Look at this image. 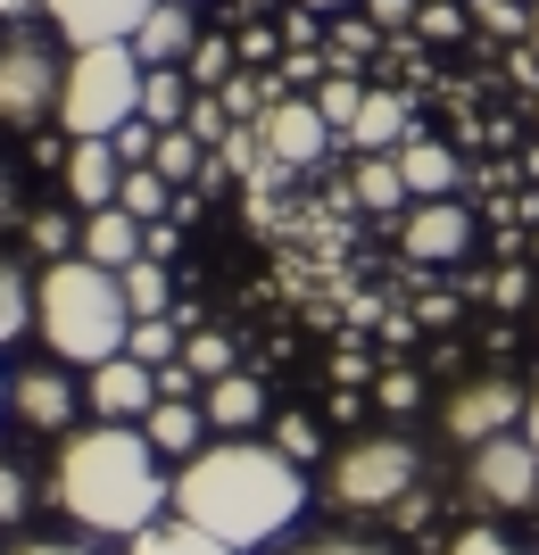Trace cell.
<instances>
[{
	"instance_id": "cell-1",
	"label": "cell",
	"mask_w": 539,
	"mask_h": 555,
	"mask_svg": "<svg viewBox=\"0 0 539 555\" xmlns=\"http://www.w3.org/2000/svg\"><path fill=\"white\" fill-rule=\"evenodd\" d=\"M175 514L216 531L224 547H274L291 522L307 514V464H291L274 440L249 431H216L200 456H183L175 473Z\"/></svg>"
},
{
	"instance_id": "cell-2",
	"label": "cell",
	"mask_w": 539,
	"mask_h": 555,
	"mask_svg": "<svg viewBox=\"0 0 539 555\" xmlns=\"http://www.w3.org/2000/svg\"><path fill=\"white\" fill-rule=\"evenodd\" d=\"M50 506L92 539H133L175 506V481L158 473V448L141 423H92V431H67L50 456Z\"/></svg>"
},
{
	"instance_id": "cell-3",
	"label": "cell",
	"mask_w": 539,
	"mask_h": 555,
	"mask_svg": "<svg viewBox=\"0 0 539 555\" xmlns=\"http://www.w3.org/2000/svg\"><path fill=\"white\" fill-rule=\"evenodd\" d=\"M42 348L59 365L92 373L108 357L133 348V299H125L117 266H92V257H50L42 266Z\"/></svg>"
},
{
	"instance_id": "cell-4",
	"label": "cell",
	"mask_w": 539,
	"mask_h": 555,
	"mask_svg": "<svg viewBox=\"0 0 539 555\" xmlns=\"http://www.w3.org/2000/svg\"><path fill=\"white\" fill-rule=\"evenodd\" d=\"M141 50L133 42H84L67 59V100H59V133L84 141V133H117L141 116Z\"/></svg>"
},
{
	"instance_id": "cell-5",
	"label": "cell",
	"mask_w": 539,
	"mask_h": 555,
	"mask_svg": "<svg viewBox=\"0 0 539 555\" xmlns=\"http://www.w3.org/2000/svg\"><path fill=\"white\" fill-rule=\"evenodd\" d=\"M415 481H423V456L399 431H365V440L324 456V498L341 514H399L415 506Z\"/></svg>"
},
{
	"instance_id": "cell-6",
	"label": "cell",
	"mask_w": 539,
	"mask_h": 555,
	"mask_svg": "<svg viewBox=\"0 0 539 555\" xmlns=\"http://www.w3.org/2000/svg\"><path fill=\"white\" fill-rule=\"evenodd\" d=\"M67 59L75 50L59 42V34H34V25H9V34H0V125H9V133H50V125H59Z\"/></svg>"
},
{
	"instance_id": "cell-7",
	"label": "cell",
	"mask_w": 539,
	"mask_h": 555,
	"mask_svg": "<svg viewBox=\"0 0 539 555\" xmlns=\"http://www.w3.org/2000/svg\"><path fill=\"white\" fill-rule=\"evenodd\" d=\"M465 489H473V506L531 514L539 506V448H531V431H498V440L465 448Z\"/></svg>"
},
{
	"instance_id": "cell-8",
	"label": "cell",
	"mask_w": 539,
	"mask_h": 555,
	"mask_svg": "<svg viewBox=\"0 0 539 555\" xmlns=\"http://www.w3.org/2000/svg\"><path fill=\"white\" fill-rule=\"evenodd\" d=\"M523 415H531V390H523V382H506V373H473L465 390H448L440 431L457 448H482V440H498V431H523Z\"/></svg>"
},
{
	"instance_id": "cell-9",
	"label": "cell",
	"mask_w": 539,
	"mask_h": 555,
	"mask_svg": "<svg viewBox=\"0 0 539 555\" xmlns=\"http://www.w3.org/2000/svg\"><path fill=\"white\" fill-rule=\"evenodd\" d=\"M9 406H17L25 431L67 440V431H75V406H92V398L67 382V365H17V373H9Z\"/></svg>"
},
{
	"instance_id": "cell-10",
	"label": "cell",
	"mask_w": 539,
	"mask_h": 555,
	"mask_svg": "<svg viewBox=\"0 0 539 555\" xmlns=\"http://www.w3.org/2000/svg\"><path fill=\"white\" fill-rule=\"evenodd\" d=\"M59 191H67V208H75V216L117 208V191H125V150H117L108 133L67 141V158H59Z\"/></svg>"
},
{
	"instance_id": "cell-11",
	"label": "cell",
	"mask_w": 539,
	"mask_h": 555,
	"mask_svg": "<svg viewBox=\"0 0 539 555\" xmlns=\"http://www.w3.org/2000/svg\"><path fill=\"white\" fill-rule=\"evenodd\" d=\"M150 9H158V0H42L50 34H59L67 50H84V42H133L141 25H150Z\"/></svg>"
},
{
	"instance_id": "cell-12",
	"label": "cell",
	"mask_w": 539,
	"mask_h": 555,
	"mask_svg": "<svg viewBox=\"0 0 539 555\" xmlns=\"http://www.w3.org/2000/svg\"><path fill=\"white\" fill-rule=\"evenodd\" d=\"M399 249L415 257V266H457V257L473 249V208L465 199H423V208H407Z\"/></svg>"
},
{
	"instance_id": "cell-13",
	"label": "cell",
	"mask_w": 539,
	"mask_h": 555,
	"mask_svg": "<svg viewBox=\"0 0 539 555\" xmlns=\"http://www.w3.org/2000/svg\"><path fill=\"white\" fill-rule=\"evenodd\" d=\"M84 398H92L100 423H141L150 406H158V373H150L133 348H125V357H108V365L84 373Z\"/></svg>"
},
{
	"instance_id": "cell-14",
	"label": "cell",
	"mask_w": 539,
	"mask_h": 555,
	"mask_svg": "<svg viewBox=\"0 0 539 555\" xmlns=\"http://www.w3.org/2000/svg\"><path fill=\"white\" fill-rule=\"evenodd\" d=\"M258 125H266V158H274V166H316L332 150V125H324L316 100H274Z\"/></svg>"
},
{
	"instance_id": "cell-15",
	"label": "cell",
	"mask_w": 539,
	"mask_h": 555,
	"mask_svg": "<svg viewBox=\"0 0 539 555\" xmlns=\"http://www.w3.org/2000/svg\"><path fill=\"white\" fill-rule=\"evenodd\" d=\"M75 257H92V266H117V274H125L133 257H150V224H141L125 199H117V208H92V216H84V249H75Z\"/></svg>"
},
{
	"instance_id": "cell-16",
	"label": "cell",
	"mask_w": 539,
	"mask_h": 555,
	"mask_svg": "<svg viewBox=\"0 0 539 555\" xmlns=\"http://www.w3.org/2000/svg\"><path fill=\"white\" fill-rule=\"evenodd\" d=\"M141 67H191V50H200V17H191V0H158L150 25L133 34Z\"/></svg>"
},
{
	"instance_id": "cell-17",
	"label": "cell",
	"mask_w": 539,
	"mask_h": 555,
	"mask_svg": "<svg viewBox=\"0 0 539 555\" xmlns=\"http://www.w3.org/2000/svg\"><path fill=\"white\" fill-rule=\"evenodd\" d=\"M141 431H150V448H158V456H200L216 423H208V406H200V398H158V406L141 415Z\"/></svg>"
},
{
	"instance_id": "cell-18",
	"label": "cell",
	"mask_w": 539,
	"mask_h": 555,
	"mask_svg": "<svg viewBox=\"0 0 539 555\" xmlns=\"http://www.w3.org/2000/svg\"><path fill=\"white\" fill-rule=\"evenodd\" d=\"M200 406H208L216 431H258V423H266V382L233 365L224 382H208V398H200Z\"/></svg>"
},
{
	"instance_id": "cell-19",
	"label": "cell",
	"mask_w": 539,
	"mask_h": 555,
	"mask_svg": "<svg viewBox=\"0 0 539 555\" xmlns=\"http://www.w3.org/2000/svg\"><path fill=\"white\" fill-rule=\"evenodd\" d=\"M34 324H42V274H25V257L0 249V348L25 340Z\"/></svg>"
},
{
	"instance_id": "cell-20",
	"label": "cell",
	"mask_w": 539,
	"mask_h": 555,
	"mask_svg": "<svg viewBox=\"0 0 539 555\" xmlns=\"http://www.w3.org/2000/svg\"><path fill=\"white\" fill-rule=\"evenodd\" d=\"M191 108H200V83H191V67H150L141 75V116L150 125H191Z\"/></svg>"
},
{
	"instance_id": "cell-21",
	"label": "cell",
	"mask_w": 539,
	"mask_h": 555,
	"mask_svg": "<svg viewBox=\"0 0 539 555\" xmlns=\"http://www.w3.org/2000/svg\"><path fill=\"white\" fill-rule=\"evenodd\" d=\"M125 555H241V547H224L216 531H200L183 514H166V522H150V531L125 539Z\"/></svg>"
},
{
	"instance_id": "cell-22",
	"label": "cell",
	"mask_w": 539,
	"mask_h": 555,
	"mask_svg": "<svg viewBox=\"0 0 539 555\" xmlns=\"http://www.w3.org/2000/svg\"><path fill=\"white\" fill-rule=\"evenodd\" d=\"M349 191H357V208H365V216H390V208L407 199L399 150H365V158H357V175H349Z\"/></svg>"
},
{
	"instance_id": "cell-23",
	"label": "cell",
	"mask_w": 539,
	"mask_h": 555,
	"mask_svg": "<svg viewBox=\"0 0 539 555\" xmlns=\"http://www.w3.org/2000/svg\"><path fill=\"white\" fill-rule=\"evenodd\" d=\"M349 141H357V150H407V141H415V133H407V100L399 92H365Z\"/></svg>"
},
{
	"instance_id": "cell-24",
	"label": "cell",
	"mask_w": 539,
	"mask_h": 555,
	"mask_svg": "<svg viewBox=\"0 0 539 555\" xmlns=\"http://www.w3.org/2000/svg\"><path fill=\"white\" fill-rule=\"evenodd\" d=\"M399 175H407V191H423V199H448V191H457V150H440V141H407Z\"/></svg>"
},
{
	"instance_id": "cell-25",
	"label": "cell",
	"mask_w": 539,
	"mask_h": 555,
	"mask_svg": "<svg viewBox=\"0 0 539 555\" xmlns=\"http://www.w3.org/2000/svg\"><path fill=\"white\" fill-rule=\"evenodd\" d=\"M200 158H208V133H200V125H166L158 150H150V166H158L166 183H191V175H200Z\"/></svg>"
},
{
	"instance_id": "cell-26",
	"label": "cell",
	"mask_w": 539,
	"mask_h": 555,
	"mask_svg": "<svg viewBox=\"0 0 539 555\" xmlns=\"http://www.w3.org/2000/svg\"><path fill=\"white\" fill-rule=\"evenodd\" d=\"M125 299H133V324H141V315H175L166 257H133V266H125Z\"/></svg>"
},
{
	"instance_id": "cell-27",
	"label": "cell",
	"mask_w": 539,
	"mask_h": 555,
	"mask_svg": "<svg viewBox=\"0 0 539 555\" xmlns=\"http://www.w3.org/2000/svg\"><path fill=\"white\" fill-rule=\"evenodd\" d=\"M117 199L141 216V224H166V208H175V183H166L158 166H125V191H117Z\"/></svg>"
},
{
	"instance_id": "cell-28",
	"label": "cell",
	"mask_w": 539,
	"mask_h": 555,
	"mask_svg": "<svg viewBox=\"0 0 539 555\" xmlns=\"http://www.w3.org/2000/svg\"><path fill=\"white\" fill-rule=\"evenodd\" d=\"M25 249L34 257H75L84 249V224H75L67 208H42V216H25Z\"/></svg>"
},
{
	"instance_id": "cell-29",
	"label": "cell",
	"mask_w": 539,
	"mask_h": 555,
	"mask_svg": "<svg viewBox=\"0 0 539 555\" xmlns=\"http://www.w3.org/2000/svg\"><path fill=\"white\" fill-rule=\"evenodd\" d=\"M175 324H183V315H141V324H133V357H141L150 373L183 357V332H175Z\"/></svg>"
},
{
	"instance_id": "cell-30",
	"label": "cell",
	"mask_w": 539,
	"mask_h": 555,
	"mask_svg": "<svg viewBox=\"0 0 539 555\" xmlns=\"http://www.w3.org/2000/svg\"><path fill=\"white\" fill-rule=\"evenodd\" d=\"M183 365L200 373V382H224V373H233V340H224V332H183Z\"/></svg>"
},
{
	"instance_id": "cell-31",
	"label": "cell",
	"mask_w": 539,
	"mask_h": 555,
	"mask_svg": "<svg viewBox=\"0 0 539 555\" xmlns=\"http://www.w3.org/2000/svg\"><path fill=\"white\" fill-rule=\"evenodd\" d=\"M233 59H241V50L224 42V34H200V50H191V83L224 92V83H233Z\"/></svg>"
},
{
	"instance_id": "cell-32",
	"label": "cell",
	"mask_w": 539,
	"mask_h": 555,
	"mask_svg": "<svg viewBox=\"0 0 539 555\" xmlns=\"http://www.w3.org/2000/svg\"><path fill=\"white\" fill-rule=\"evenodd\" d=\"M274 448L291 464H324V431H316L307 415H274Z\"/></svg>"
},
{
	"instance_id": "cell-33",
	"label": "cell",
	"mask_w": 539,
	"mask_h": 555,
	"mask_svg": "<svg viewBox=\"0 0 539 555\" xmlns=\"http://www.w3.org/2000/svg\"><path fill=\"white\" fill-rule=\"evenodd\" d=\"M316 108H324V125H332V133H349V125H357V108H365V92H357V75H332L324 92H316Z\"/></svg>"
},
{
	"instance_id": "cell-34",
	"label": "cell",
	"mask_w": 539,
	"mask_h": 555,
	"mask_svg": "<svg viewBox=\"0 0 539 555\" xmlns=\"http://www.w3.org/2000/svg\"><path fill=\"white\" fill-rule=\"evenodd\" d=\"M473 25H490V34H523L531 42V0H465Z\"/></svg>"
},
{
	"instance_id": "cell-35",
	"label": "cell",
	"mask_w": 539,
	"mask_h": 555,
	"mask_svg": "<svg viewBox=\"0 0 539 555\" xmlns=\"http://www.w3.org/2000/svg\"><path fill=\"white\" fill-rule=\"evenodd\" d=\"M25 506H34V481L17 473V456H0V531H17Z\"/></svg>"
},
{
	"instance_id": "cell-36",
	"label": "cell",
	"mask_w": 539,
	"mask_h": 555,
	"mask_svg": "<svg viewBox=\"0 0 539 555\" xmlns=\"http://www.w3.org/2000/svg\"><path fill=\"white\" fill-rule=\"evenodd\" d=\"M282 92H266L258 75H233V83H224V116H249V108H274Z\"/></svg>"
},
{
	"instance_id": "cell-37",
	"label": "cell",
	"mask_w": 539,
	"mask_h": 555,
	"mask_svg": "<svg viewBox=\"0 0 539 555\" xmlns=\"http://www.w3.org/2000/svg\"><path fill=\"white\" fill-rule=\"evenodd\" d=\"M448 555H523L515 539H498V531H482V522H473V531H457L448 539Z\"/></svg>"
},
{
	"instance_id": "cell-38",
	"label": "cell",
	"mask_w": 539,
	"mask_h": 555,
	"mask_svg": "<svg viewBox=\"0 0 539 555\" xmlns=\"http://www.w3.org/2000/svg\"><path fill=\"white\" fill-rule=\"evenodd\" d=\"M282 555H382L374 539H349V531H332V539H299V547H282Z\"/></svg>"
},
{
	"instance_id": "cell-39",
	"label": "cell",
	"mask_w": 539,
	"mask_h": 555,
	"mask_svg": "<svg viewBox=\"0 0 539 555\" xmlns=\"http://www.w3.org/2000/svg\"><path fill=\"white\" fill-rule=\"evenodd\" d=\"M465 25H473V9H457V0H432V9H423V34H432V42L465 34Z\"/></svg>"
},
{
	"instance_id": "cell-40",
	"label": "cell",
	"mask_w": 539,
	"mask_h": 555,
	"mask_svg": "<svg viewBox=\"0 0 539 555\" xmlns=\"http://www.w3.org/2000/svg\"><path fill=\"white\" fill-rule=\"evenodd\" d=\"M365 17H374L382 34H407V25H423V9L415 0H365Z\"/></svg>"
},
{
	"instance_id": "cell-41",
	"label": "cell",
	"mask_w": 539,
	"mask_h": 555,
	"mask_svg": "<svg viewBox=\"0 0 539 555\" xmlns=\"http://www.w3.org/2000/svg\"><path fill=\"white\" fill-rule=\"evenodd\" d=\"M158 398H200V373L175 357V365H158Z\"/></svg>"
},
{
	"instance_id": "cell-42",
	"label": "cell",
	"mask_w": 539,
	"mask_h": 555,
	"mask_svg": "<svg viewBox=\"0 0 539 555\" xmlns=\"http://www.w3.org/2000/svg\"><path fill=\"white\" fill-rule=\"evenodd\" d=\"M9 555H92V547H84V539H17Z\"/></svg>"
},
{
	"instance_id": "cell-43",
	"label": "cell",
	"mask_w": 539,
	"mask_h": 555,
	"mask_svg": "<svg viewBox=\"0 0 539 555\" xmlns=\"http://www.w3.org/2000/svg\"><path fill=\"white\" fill-rule=\"evenodd\" d=\"M415 390H423L415 373H382V406H415Z\"/></svg>"
},
{
	"instance_id": "cell-44",
	"label": "cell",
	"mask_w": 539,
	"mask_h": 555,
	"mask_svg": "<svg viewBox=\"0 0 539 555\" xmlns=\"http://www.w3.org/2000/svg\"><path fill=\"white\" fill-rule=\"evenodd\" d=\"M17 216V175H9V158H0V224Z\"/></svg>"
},
{
	"instance_id": "cell-45",
	"label": "cell",
	"mask_w": 539,
	"mask_h": 555,
	"mask_svg": "<svg viewBox=\"0 0 539 555\" xmlns=\"http://www.w3.org/2000/svg\"><path fill=\"white\" fill-rule=\"evenodd\" d=\"M34 9H42V0H0V25H25Z\"/></svg>"
},
{
	"instance_id": "cell-46",
	"label": "cell",
	"mask_w": 539,
	"mask_h": 555,
	"mask_svg": "<svg viewBox=\"0 0 539 555\" xmlns=\"http://www.w3.org/2000/svg\"><path fill=\"white\" fill-rule=\"evenodd\" d=\"M523 431H531V448H539V382H531V415H523Z\"/></svg>"
},
{
	"instance_id": "cell-47",
	"label": "cell",
	"mask_w": 539,
	"mask_h": 555,
	"mask_svg": "<svg viewBox=\"0 0 539 555\" xmlns=\"http://www.w3.org/2000/svg\"><path fill=\"white\" fill-rule=\"evenodd\" d=\"M299 9H316V17H324V9H357V0H299Z\"/></svg>"
},
{
	"instance_id": "cell-48",
	"label": "cell",
	"mask_w": 539,
	"mask_h": 555,
	"mask_svg": "<svg viewBox=\"0 0 539 555\" xmlns=\"http://www.w3.org/2000/svg\"><path fill=\"white\" fill-rule=\"evenodd\" d=\"M531 59H539V0H531Z\"/></svg>"
},
{
	"instance_id": "cell-49",
	"label": "cell",
	"mask_w": 539,
	"mask_h": 555,
	"mask_svg": "<svg viewBox=\"0 0 539 555\" xmlns=\"http://www.w3.org/2000/svg\"><path fill=\"white\" fill-rule=\"evenodd\" d=\"M0 415H9V373H0Z\"/></svg>"
},
{
	"instance_id": "cell-50",
	"label": "cell",
	"mask_w": 539,
	"mask_h": 555,
	"mask_svg": "<svg viewBox=\"0 0 539 555\" xmlns=\"http://www.w3.org/2000/svg\"><path fill=\"white\" fill-rule=\"evenodd\" d=\"M241 9H266V0H241Z\"/></svg>"
},
{
	"instance_id": "cell-51",
	"label": "cell",
	"mask_w": 539,
	"mask_h": 555,
	"mask_svg": "<svg viewBox=\"0 0 539 555\" xmlns=\"http://www.w3.org/2000/svg\"><path fill=\"white\" fill-rule=\"evenodd\" d=\"M531 324H539V307H531Z\"/></svg>"
}]
</instances>
